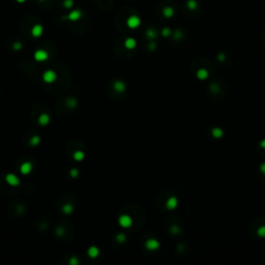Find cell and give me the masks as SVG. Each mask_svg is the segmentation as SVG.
<instances>
[{"mask_svg":"<svg viewBox=\"0 0 265 265\" xmlns=\"http://www.w3.org/2000/svg\"><path fill=\"white\" fill-rule=\"evenodd\" d=\"M74 158L76 161H82L84 158V153L82 151H76L74 153Z\"/></svg>","mask_w":265,"mask_h":265,"instance_id":"16","label":"cell"},{"mask_svg":"<svg viewBox=\"0 0 265 265\" xmlns=\"http://www.w3.org/2000/svg\"><path fill=\"white\" fill-rule=\"evenodd\" d=\"M38 143H40V138L37 136H34L31 139V145H37Z\"/></svg>","mask_w":265,"mask_h":265,"instance_id":"22","label":"cell"},{"mask_svg":"<svg viewBox=\"0 0 265 265\" xmlns=\"http://www.w3.org/2000/svg\"><path fill=\"white\" fill-rule=\"evenodd\" d=\"M176 205H177V199L174 197L170 198L168 200V202H167V207L170 208V209H174L176 207Z\"/></svg>","mask_w":265,"mask_h":265,"instance_id":"12","label":"cell"},{"mask_svg":"<svg viewBox=\"0 0 265 265\" xmlns=\"http://www.w3.org/2000/svg\"><path fill=\"white\" fill-rule=\"evenodd\" d=\"M16 1H17L18 3H23V2H25L26 0H16Z\"/></svg>","mask_w":265,"mask_h":265,"instance_id":"26","label":"cell"},{"mask_svg":"<svg viewBox=\"0 0 265 265\" xmlns=\"http://www.w3.org/2000/svg\"><path fill=\"white\" fill-rule=\"evenodd\" d=\"M34 59L36 61H45L48 59V53L45 50H37L34 53Z\"/></svg>","mask_w":265,"mask_h":265,"instance_id":"5","label":"cell"},{"mask_svg":"<svg viewBox=\"0 0 265 265\" xmlns=\"http://www.w3.org/2000/svg\"><path fill=\"white\" fill-rule=\"evenodd\" d=\"M31 170H32V165H31V163H29V162L23 163L22 166H21V168H20V171L22 174H29L31 172Z\"/></svg>","mask_w":265,"mask_h":265,"instance_id":"9","label":"cell"},{"mask_svg":"<svg viewBox=\"0 0 265 265\" xmlns=\"http://www.w3.org/2000/svg\"><path fill=\"white\" fill-rule=\"evenodd\" d=\"M50 121V116L48 114H42L38 118V122L40 125H47Z\"/></svg>","mask_w":265,"mask_h":265,"instance_id":"10","label":"cell"},{"mask_svg":"<svg viewBox=\"0 0 265 265\" xmlns=\"http://www.w3.org/2000/svg\"><path fill=\"white\" fill-rule=\"evenodd\" d=\"M99 251L97 248H95V247H91V248L88 250V255H89V257H91V258H97V256H99Z\"/></svg>","mask_w":265,"mask_h":265,"instance_id":"11","label":"cell"},{"mask_svg":"<svg viewBox=\"0 0 265 265\" xmlns=\"http://www.w3.org/2000/svg\"><path fill=\"white\" fill-rule=\"evenodd\" d=\"M44 32V27L40 24H35L34 26L31 28V34L34 37H40Z\"/></svg>","mask_w":265,"mask_h":265,"instance_id":"6","label":"cell"},{"mask_svg":"<svg viewBox=\"0 0 265 265\" xmlns=\"http://www.w3.org/2000/svg\"><path fill=\"white\" fill-rule=\"evenodd\" d=\"M72 5H74V1L72 0H64L63 1V6L65 9H70V7H72Z\"/></svg>","mask_w":265,"mask_h":265,"instance_id":"19","label":"cell"},{"mask_svg":"<svg viewBox=\"0 0 265 265\" xmlns=\"http://www.w3.org/2000/svg\"><path fill=\"white\" fill-rule=\"evenodd\" d=\"M186 5H188V9H197V6H198L197 2H196L195 0H188V3H186Z\"/></svg>","mask_w":265,"mask_h":265,"instance_id":"18","label":"cell"},{"mask_svg":"<svg viewBox=\"0 0 265 265\" xmlns=\"http://www.w3.org/2000/svg\"><path fill=\"white\" fill-rule=\"evenodd\" d=\"M72 210V205H70V204H66V205L63 206V211H64V212L70 213Z\"/></svg>","mask_w":265,"mask_h":265,"instance_id":"21","label":"cell"},{"mask_svg":"<svg viewBox=\"0 0 265 265\" xmlns=\"http://www.w3.org/2000/svg\"><path fill=\"white\" fill-rule=\"evenodd\" d=\"M114 86H115V89H116L117 91H123L125 88L124 84H123L122 82H116Z\"/></svg>","mask_w":265,"mask_h":265,"instance_id":"17","label":"cell"},{"mask_svg":"<svg viewBox=\"0 0 265 265\" xmlns=\"http://www.w3.org/2000/svg\"><path fill=\"white\" fill-rule=\"evenodd\" d=\"M261 145H262L263 147H265V141H263V142H262V144H261Z\"/></svg>","mask_w":265,"mask_h":265,"instance_id":"28","label":"cell"},{"mask_svg":"<svg viewBox=\"0 0 265 265\" xmlns=\"http://www.w3.org/2000/svg\"><path fill=\"white\" fill-rule=\"evenodd\" d=\"M119 224H120L121 227H123V228H129V227H131V224H133V222H131V219L129 217V215H121L120 217H119Z\"/></svg>","mask_w":265,"mask_h":265,"instance_id":"4","label":"cell"},{"mask_svg":"<svg viewBox=\"0 0 265 265\" xmlns=\"http://www.w3.org/2000/svg\"><path fill=\"white\" fill-rule=\"evenodd\" d=\"M126 24H127V26H129V28H131V29L137 28V27H139L140 26V24H141L140 18L137 17V16H131V17L127 19Z\"/></svg>","mask_w":265,"mask_h":265,"instance_id":"1","label":"cell"},{"mask_svg":"<svg viewBox=\"0 0 265 265\" xmlns=\"http://www.w3.org/2000/svg\"><path fill=\"white\" fill-rule=\"evenodd\" d=\"M81 17H82L81 11H79V9H75V11H72L67 16H66V19L72 21V22H76V21L80 20Z\"/></svg>","mask_w":265,"mask_h":265,"instance_id":"3","label":"cell"},{"mask_svg":"<svg viewBox=\"0 0 265 265\" xmlns=\"http://www.w3.org/2000/svg\"><path fill=\"white\" fill-rule=\"evenodd\" d=\"M258 234L260 236H265V227H261L258 230Z\"/></svg>","mask_w":265,"mask_h":265,"instance_id":"23","label":"cell"},{"mask_svg":"<svg viewBox=\"0 0 265 265\" xmlns=\"http://www.w3.org/2000/svg\"><path fill=\"white\" fill-rule=\"evenodd\" d=\"M21 48H22V45H21L20 43H16V44L13 45V49H16V50H20Z\"/></svg>","mask_w":265,"mask_h":265,"instance_id":"24","label":"cell"},{"mask_svg":"<svg viewBox=\"0 0 265 265\" xmlns=\"http://www.w3.org/2000/svg\"><path fill=\"white\" fill-rule=\"evenodd\" d=\"M5 180L6 182L11 186H17L19 184V178L15 175V174H7L6 177H5Z\"/></svg>","mask_w":265,"mask_h":265,"instance_id":"7","label":"cell"},{"mask_svg":"<svg viewBox=\"0 0 265 265\" xmlns=\"http://www.w3.org/2000/svg\"><path fill=\"white\" fill-rule=\"evenodd\" d=\"M40 1H45V0H40Z\"/></svg>","mask_w":265,"mask_h":265,"instance_id":"29","label":"cell"},{"mask_svg":"<svg viewBox=\"0 0 265 265\" xmlns=\"http://www.w3.org/2000/svg\"><path fill=\"white\" fill-rule=\"evenodd\" d=\"M124 45L127 49H134L135 47H136V40H135L134 38L129 37V38H127V40H125Z\"/></svg>","mask_w":265,"mask_h":265,"instance_id":"13","label":"cell"},{"mask_svg":"<svg viewBox=\"0 0 265 265\" xmlns=\"http://www.w3.org/2000/svg\"><path fill=\"white\" fill-rule=\"evenodd\" d=\"M261 168H262L263 172H265V165H263V166H262V167H261Z\"/></svg>","mask_w":265,"mask_h":265,"instance_id":"27","label":"cell"},{"mask_svg":"<svg viewBox=\"0 0 265 265\" xmlns=\"http://www.w3.org/2000/svg\"><path fill=\"white\" fill-rule=\"evenodd\" d=\"M56 78H57V76H56L55 72H53V70H47V72H45V74L43 75V79H44V81L47 82V83H53V82L56 80Z\"/></svg>","mask_w":265,"mask_h":265,"instance_id":"2","label":"cell"},{"mask_svg":"<svg viewBox=\"0 0 265 265\" xmlns=\"http://www.w3.org/2000/svg\"><path fill=\"white\" fill-rule=\"evenodd\" d=\"M158 247H160V243H158V240L156 239H149L147 240L146 242V248L150 251H153V250H158Z\"/></svg>","mask_w":265,"mask_h":265,"instance_id":"8","label":"cell"},{"mask_svg":"<svg viewBox=\"0 0 265 265\" xmlns=\"http://www.w3.org/2000/svg\"><path fill=\"white\" fill-rule=\"evenodd\" d=\"M163 13H164V16L165 17H167V18H170V17H172V16L174 15V11H173V9H172V7H165L164 9V11H163Z\"/></svg>","mask_w":265,"mask_h":265,"instance_id":"14","label":"cell"},{"mask_svg":"<svg viewBox=\"0 0 265 265\" xmlns=\"http://www.w3.org/2000/svg\"><path fill=\"white\" fill-rule=\"evenodd\" d=\"M212 135L215 137H217V138H219V137H221L223 135V133H222V131L220 129H215L212 131Z\"/></svg>","mask_w":265,"mask_h":265,"instance_id":"20","label":"cell"},{"mask_svg":"<svg viewBox=\"0 0 265 265\" xmlns=\"http://www.w3.org/2000/svg\"><path fill=\"white\" fill-rule=\"evenodd\" d=\"M197 76L199 79H206L208 76V72H206L205 70H200L199 72H197Z\"/></svg>","mask_w":265,"mask_h":265,"instance_id":"15","label":"cell"},{"mask_svg":"<svg viewBox=\"0 0 265 265\" xmlns=\"http://www.w3.org/2000/svg\"><path fill=\"white\" fill-rule=\"evenodd\" d=\"M70 173H72V177H76V176L78 175V171H77V170H72V172H70Z\"/></svg>","mask_w":265,"mask_h":265,"instance_id":"25","label":"cell"}]
</instances>
